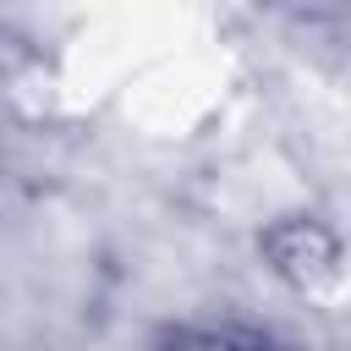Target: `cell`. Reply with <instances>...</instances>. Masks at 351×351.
<instances>
[{
    "instance_id": "cell-1",
    "label": "cell",
    "mask_w": 351,
    "mask_h": 351,
    "mask_svg": "<svg viewBox=\"0 0 351 351\" xmlns=\"http://www.w3.org/2000/svg\"><path fill=\"white\" fill-rule=\"evenodd\" d=\"M236 351H269V346H236Z\"/></svg>"
}]
</instances>
